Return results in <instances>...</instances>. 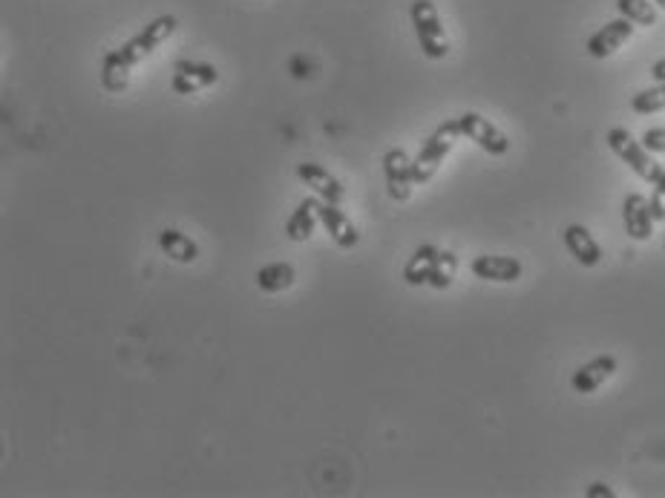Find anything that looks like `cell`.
<instances>
[{"label": "cell", "mask_w": 665, "mask_h": 498, "mask_svg": "<svg viewBox=\"0 0 665 498\" xmlns=\"http://www.w3.org/2000/svg\"><path fill=\"white\" fill-rule=\"evenodd\" d=\"M409 15H412V26H415L421 52L427 55L429 61L447 58L450 55V38H447V29L441 24V15H438L435 3L432 0H412Z\"/></svg>", "instance_id": "cell-1"}, {"label": "cell", "mask_w": 665, "mask_h": 498, "mask_svg": "<svg viewBox=\"0 0 665 498\" xmlns=\"http://www.w3.org/2000/svg\"><path fill=\"white\" fill-rule=\"evenodd\" d=\"M458 136H464V133H461V121L458 119L444 121V124L435 127V133L424 142L421 153L412 159V170H415V182H418V185H427L429 179L441 170V165H444V159L450 156L452 144H455Z\"/></svg>", "instance_id": "cell-2"}, {"label": "cell", "mask_w": 665, "mask_h": 498, "mask_svg": "<svg viewBox=\"0 0 665 498\" xmlns=\"http://www.w3.org/2000/svg\"><path fill=\"white\" fill-rule=\"evenodd\" d=\"M608 147L617 153L619 159L625 162V165L631 167L637 176H640L642 182H651L654 185V179L660 176V170L663 167L654 162V153H648L645 150V144L637 142L625 127H614V130H608Z\"/></svg>", "instance_id": "cell-3"}, {"label": "cell", "mask_w": 665, "mask_h": 498, "mask_svg": "<svg viewBox=\"0 0 665 498\" xmlns=\"http://www.w3.org/2000/svg\"><path fill=\"white\" fill-rule=\"evenodd\" d=\"M176 26H179V21H176L173 15H159L156 21H150V24L144 26L136 38H130L127 44H121L119 55L124 58V61H127V64H130V67L142 64L144 58H147L153 49L162 47L167 38L176 32Z\"/></svg>", "instance_id": "cell-4"}, {"label": "cell", "mask_w": 665, "mask_h": 498, "mask_svg": "<svg viewBox=\"0 0 665 498\" xmlns=\"http://www.w3.org/2000/svg\"><path fill=\"white\" fill-rule=\"evenodd\" d=\"M383 176H386L389 196L395 202H406L412 196V188L418 185L415 182V170H412V159L406 156L404 150H398V147L386 150V156H383Z\"/></svg>", "instance_id": "cell-5"}, {"label": "cell", "mask_w": 665, "mask_h": 498, "mask_svg": "<svg viewBox=\"0 0 665 498\" xmlns=\"http://www.w3.org/2000/svg\"><path fill=\"white\" fill-rule=\"evenodd\" d=\"M461 133L470 139V142H475L484 153H490V156H504L507 150H510V139L501 133L499 127L493 124V121H487L481 113H464L461 116Z\"/></svg>", "instance_id": "cell-6"}, {"label": "cell", "mask_w": 665, "mask_h": 498, "mask_svg": "<svg viewBox=\"0 0 665 498\" xmlns=\"http://www.w3.org/2000/svg\"><path fill=\"white\" fill-rule=\"evenodd\" d=\"M219 81V70L214 64H205V61H176L173 64V93L176 95H193L205 87H211Z\"/></svg>", "instance_id": "cell-7"}, {"label": "cell", "mask_w": 665, "mask_h": 498, "mask_svg": "<svg viewBox=\"0 0 665 498\" xmlns=\"http://www.w3.org/2000/svg\"><path fill=\"white\" fill-rule=\"evenodd\" d=\"M297 179L306 185V188L314 190L317 199L323 202H332V205H340L346 199V188L340 185V179L332 176V170H326L323 165H314V162H300L297 165Z\"/></svg>", "instance_id": "cell-8"}, {"label": "cell", "mask_w": 665, "mask_h": 498, "mask_svg": "<svg viewBox=\"0 0 665 498\" xmlns=\"http://www.w3.org/2000/svg\"><path fill=\"white\" fill-rule=\"evenodd\" d=\"M617 372V357L611 355H599L594 360H588L585 366H579L570 378V386L576 395H594L596 389L605 383V380L614 378Z\"/></svg>", "instance_id": "cell-9"}, {"label": "cell", "mask_w": 665, "mask_h": 498, "mask_svg": "<svg viewBox=\"0 0 665 498\" xmlns=\"http://www.w3.org/2000/svg\"><path fill=\"white\" fill-rule=\"evenodd\" d=\"M634 26L628 18H617V21H611V24H605L599 32H594L591 35V41L585 44V49H588V55L591 58H611L614 52H617L631 35H634Z\"/></svg>", "instance_id": "cell-10"}, {"label": "cell", "mask_w": 665, "mask_h": 498, "mask_svg": "<svg viewBox=\"0 0 665 498\" xmlns=\"http://www.w3.org/2000/svg\"><path fill=\"white\" fill-rule=\"evenodd\" d=\"M622 219H625V231L628 237L645 242L654 234V216H651V205L642 193H628L622 202Z\"/></svg>", "instance_id": "cell-11"}, {"label": "cell", "mask_w": 665, "mask_h": 498, "mask_svg": "<svg viewBox=\"0 0 665 498\" xmlns=\"http://www.w3.org/2000/svg\"><path fill=\"white\" fill-rule=\"evenodd\" d=\"M478 280H487V283H516L522 277V262L516 257H493V254H481L475 257L470 265Z\"/></svg>", "instance_id": "cell-12"}, {"label": "cell", "mask_w": 665, "mask_h": 498, "mask_svg": "<svg viewBox=\"0 0 665 498\" xmlns=\"http://www.w3.org/2000/svg\"><path fill=\"white\" fill-rule=\"evenodd\" d=\"M320 225L326 228V234L332 237V242L337 248L349 251L360 242V234L352 225V219L340 211V205H332V202H320Z\"/></svg>", "instance_id": "cell-13"}, {"label": "cell", "mask_w": 665, "mask_h": 498, "mask_svg": "<svg viewBox=\"0 0 665 498\" xmlns=\"http://www.w3.org/2000/svg\"><path fill=\"white\" fill-rule=\"evenodd\" d=\"M317 225H320V202L314 196H306L294 208V214L288 216L285 237L291 239V242H309L314 237V231H317Z\"/></svg>", "instance_id": "cell-14"}, {"label": "cell", "mask_w": 665, "mask_h": 498, "mask_svg": "<svg viewBox=\"0 0 665 498\" xmlns=\"http://www.w3.org/2000/svg\"><path fill=\"white\" fill-rule=\"evenodd\" d=\"M562 239H565V245H568L570 257L579 262V265L596 268V265L602 262V248H599V242L591 237V231H588L585 225H568Z\"/></svg>", "instance_id": "cell-15"}, {"label": "cell", "mask_w": 665, "mask_h": 498, "mask_svg": "<svg viewBox=\"0 0 665 498\" xmlns=\"http://www.w3.org/2000/svg\"><path fill=\"white\" fill-rule=\"evenodd\" d=\"M438 260H441V248L435 245H421L415 248V254L409 257V262L404 265V283L406 285H429L435 268H438Z\"/></svg>", "instance_id": "cell-16"}, {"label": "cell", "mask_w": 665, "mask_h": 498, "mask_svg": "<svg viewBox=\"0 0 665 498\" xmlns=\"http://www.w3.org/2000/svg\"><path fill=\"white\" fill-rule=\"evenodd\" d=\"M159 248H162L167 260L179 262V265H190V262L199 260V245L176 228H165L159 234Z\"/></svg>", "instance_id": "cell-17"}, {"label": "cell", "mask_w": 665, "mask_h": 498, "mask_svg": "<svg viewBox=\"0 0 665 498\" xmlns=\"http://www.w3.org/2000/svg\"><path fill=\"white\" fill-rule=\"evenodd\" d=\"M257 288L265 291V294H280L285 288H291L294 280H297V271L291 262H268L257 271Z\"/></svg>", "instance_id": "cell-18"}, {"label": "cell", "mask_w": 665, "mask_h": 498, "mask_svg": "<svg viewBox=\"0 0 665 498\" xmlns=\"http://www.w3.org/2000/svg\"><path fill=\"white\" fill-rule=\"evenodd\" d=\"M130 64L119 55V49H110L101 61V84L107 93H121L130 84Z\"/></svg>", "instance_id": "cell-19"}, {"label": "cell", "mask_w": 665, "mask_h": 498, "mask_svg": "<svg viewBox=\"0 0 665 498\" xmlns=\"http://www.w3.org/2000/svg\"><path fill=\"white\" fill-rule=\"evenodd\" d=\"M617 9L622 18H628L637 26L657 24V6L651 0H617Z\"/></svg>", "instance_id": "cell-20"}, {"label": "cell", "mask_w": 665, "mask_h": 498, "mask_svg": "<svg viewBox=\"0 0 665 498\" xmlns=\"http://www.w3.org/2000/svg\"><path fill=\"white\" fill-rule=\"evenodd\" d=\"M631 110L640 113V116H651V113H660L665 110V84H657L651 90H642L631 98Z\"/></svg>", "instance_id": "cell-21"}, {"label": "cell", "mask_w": 665, "mask_h": 498, "mask_svg": "<svg viewBox=\"0 0 665 498\" xmlns=\"http://www.w3.org/2000/svg\"><path fill=\"white\" fill-rule=\"evenodd\" d=\"M455 271H458V257L452 251H441V260H438V268L429 280V288L435 291H447L455 280Z\"/></svg>", "instance_id": "cell-22"}, {"label": "cell", "mask_w": 665, "mask_h": 498, "mask_svg": "<svg viewBox=\"0 0 665 498\" xmlns=\"http://www.w3.org/2000/svg\"><path fill=\"white\" fill-rule=\"evenodd\" d=\"M640 142L645 144L648 153H665V127H651V130H645Z\"/></svg>", "instance_id": "cell-23"}, {"label": "cell", "mask_w": 665, "mask_h": 498, "mask_svg": "<svg viewBox=\"0 0 665 498\" xmlns=\"http://www.w3.org/2000/svg\"><path fill=\"white\" fill-rule=\"evenodd\" d=\"M648 205H651V216H654V222H665V196L660 190H654V196L648 199Z\"/></svg>", "instance_id": "cell-24"}, {"label": "cell", "mask_w": 665, "mask_h": 498, "mask_svg": "<svg viewBox=\"0 0 665 498\" xmlns=\"http://www.w3.org/2000/svg\"><path fill=\"white\" fill-rule=\"evenodd\" d=\"M585 496H588V498H614V490H611L608 484L596 481V484H591V487L585 490Z\"/></svg>", "instance_id": "cell-25"}, {"label": "cell", "mask_w": 665, "mask_h": 498, "mask_svg": "<svg viewBox=\"0 0 665 498\" xmlns=\"http://www.w3.org/2000/svg\"><path fill=\"white\" fill-rule=\"evenodd\" d=\"M651 78H654L657 84H665V58H660V61L651 67Z\"/></svg>", "instance_id": "cell-26"}, {"label": "cell", "mask_w": 665, "mask_h": 498, "mask_svg": "<svg viewBox=\"0 0 665 498\" xmlns=\"http://www.w3.org/2000/svg\"><path fill=\"white\" fill-rule=\"evenodd\" d=\"M654 190H660V193L665 196V170H660V176L654 179Z\"/></svg>", "instance_id": "cell-27"}, {"label": "cell", "mask_w": 665, "mask_h": 498, "mask_svg": "<svg viewBox=\"0 0 665 498\" xmlns=\"http://www.w3.org/2000/svg\"><path fill=\"white\" fill-rule=\"evenodd\" d=\"M654 3H657V6H660V9H665V0H654Z\"/></svg>", "instance_id": "cell-28"}]
</instances>
